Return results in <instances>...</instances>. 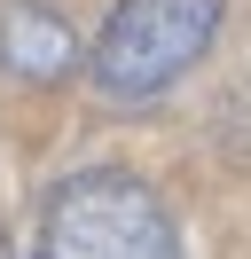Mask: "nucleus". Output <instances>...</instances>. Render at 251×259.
Segmentation results:
<instances>
[{
    "label": "nucleus",
    "mask_w": 251,
    "mask_h": 259,
    "mask_svg": "<svg viewBox=\"0 0 251 259\" xmlns=\"http://www.w3.org/2000/svg\"><path fill=\"white\" fill-rule=\"evenodd\" d=\"M228 0H118L87 48V79L102 102H157L181 71L204 63V48L220 39Z\"/></svg>",
    "instance_id": "f257e3e1"
},
{
    "label": "nucleus",
    "mask_w": 251,
    "mask_h": 259,
    "mask_svg": "<svg viewBox=\"0 0 251 259\" xmlns=\"http://www.w3.org/2000/svg\"><path fill=\"white\" fill-rule=\"evenodd\" d=\"M39 251L47 259H173L181 228H173L165 196L134 173H71L47 189L39 204Z\"/></svg>",
    "instance_id": "f03ea898"
},
{
    "label": "nucleus",
    "mask_w": 251,
    "mask_h": 259,
    "mask_svg": "<svg viewBox=\"0 0 251 259\" xmlns=\"http://www.w3.org/2000/svg\"><path fill=\"white\" fill-rule=\"evenodd\" d=\"M78 55V32L63 24V8H47V0H0V71L8 79H63Z\"/></svg>",
    "instance_id": "7ed1b4c3"
},
{
    "label": "nucleus",
    "mask_w": 251,
    "mask_h": 259,
    "mask_svg": "<svg viewBox=\"0 0 251 259\" xmlns=\"http://www.w3.org/2000/svg\"><path fill=\"white\" fill-rule=\"evenodd\" d=\"M0 251H8V243H0Z\"/></svg>",
    "instance_id": "20e7f679"
}]
</instances>
